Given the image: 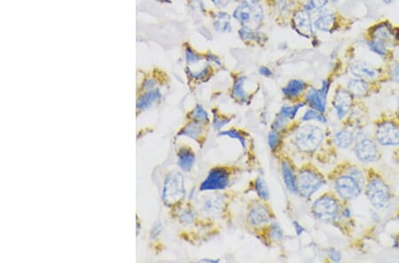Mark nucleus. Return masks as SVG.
I'll use <instances>...</instances> for the list:
<instances>
[{
    "mask_svg": "<svg viewBox=\"0 0 399 263\" xmlns=\"http://www.w3.org/2000/svg\"><path fill=\"white\" fill-rule=\"evenodd\" d=\"M226 207V197L224 194L215 192L204 197L201 202V211L204 214L218 217L225 212Z\"/></svg>",
    "mask_w": 399,
    "mask_h": 263,
    "instance_id": "nucleus-13",
    "label": "nucleus"
},
{
    "mask_svg": "<svg viewBox=\"0 0 399 263\" xmlns=\"http://www.w3.org/2000/svg\"><path fill=\"white\" fill-rule=\"evenodd\" d=\"M281 163V175L284 184L287 189L292 194H297V174L290 162L287 160H282Z\"/></svg>",
    "mask_w": 399,
    "mask_h": 263,
    "instance_id": "nucleus-16",
    "label": "nucleus"
},
{
    "mask_svg": "<svg viewBox=\"0 0 399 263\" xmlns=\"http://www.w3.org/2000/svg\"><path fill=\"white\" fill-rule=\"evenodd\" d=\"M200 262H203V263H219L220 262V260L219 259H209V258H206V259H202L200 260Z\"/></svg>",
    "mask_w": 399,
    "mask_h": 263,
    "instance_id": "nucleus-45",
    "label": "nucleus"
},
{
    "mask_svg": "<svg viewBox=\"0 0 399 263\" xmlns=\"http://www.w3.org/2000/svg\"><path fill=\"white\" fill-rule=\"evenodd\" d=\"M214 26L216 31L221 33H228L232 31V25H231V17L225 12H219L216 18Z\"/></svg>",
    "mask_w": 399,
    "mask_h": 263,
    "instance_id": "nucleus-27",
    "label": "nucleus"
},
{
    "mask_svg": "<svg viewBox=\"0 0 399 263\" xmlns=\"http://www.w3.org/2000/svg\"><path fill=\"white\" fill-rule=\"evenodd\" d=\"M257 1H258V0H257Z\"/></svg>",
    "mask_w": 399,
    "mask_h": 263,
    "instance_id": "nucleus-50",
    "label": "nucleus"
},
{
    "mask_svg": "<svg viewBox=\"0 0 399 263\" xmlns=\"http://www.w3.org/2000/svg\"><path fill=\"white\" fill-rule=\"evenodd\" d=\"M305 105H306L305 103H298L296 104V105H294V106H284V107L280 108V110H279L278 114L279 115H281L284 118L288 120L289 122L294 121L300 109L305 107Z\"/></svg>",
    "mask_w": 399,
    "mask_h": 263,
    "instance_id": "nucleus-29",
    "label": "nucleus"
},
{
    "mask_svg": "<svg viewBox=\"0 0 399 263\" xmlns=\"http://www.w3.org/2000/svg\"><path fill=\"white\" fill-rule=\"evenodd\" d=\"M375 140L383 146L399 145V125L393 121L379 123L374 132Z\"/></svg>",
    "mask_w": 399,
    "mask_h": 263,
    "instance_id": "nucleus-10",
    "label": "nucleus"
},
{
    "mask_svg": "<svg viewBox=\"0 0 399 263\" xmlns=\"http://www.w3.org/2000/svg\"><path fill=\"white\" fill-rule=\"evenodd\" d=\"M330 89V82L329 80H324L320 89H316L314 87L310 88L305 97L306 105L315 109L317 111L325 114L327 110V99Z\"/></svg>",
    "mask_w": 399,
    "mask_h": 263,
    "instance_id": "nucleus-11",
    "label": "nucleus"
},
{
    "mask_svg": "<svg viewBox=\"0 0 399 263\" xmlns=\"http://www.w3.org/2000/svg\"><path fill=\"white\" fill-rule=\"evenodd\" d=\"M372 36L374 39L382 41L386 45L392 44L394 41V33L390 25L388 23H382L378 25L372 32Z\"/></svg>",
    "mask_w": 399,
    "mask_h": 263,
    "instance_id": "nucleus-21",
    "label": "nucleus"
},
{
    "mask_svg": "<svg viewBox=\"0 0 399 263\" xmlns=\"http://www.w3.org/2000/svg\"><path fill=\"white\" fill-rule=\"evenodd\" d=\"M214 117H213V127L216 131H219L222 128L225 127V125L231 122V118L228 115H225L222 113H217L214 111Z\"/></svg>",
    "mask_w": 399,
    "mask_h": 263,
    "instance_id": "nucleus-35",
    "label": "nucleus"
},
{
    "mask_svg": "<svg viewBox=\"0 0 399 263\" xmlns=\"http://www.w3.org/2000/svg\"><path fill=\"white\" fill-rule=\"evenodd\" d=\"M294 24L298 33L304 37H309L313 33L312 19L307 10L300 11L294 17Z\"/></svg>",
    "mask_w": 399,
    "mask_h": 263,
    "instance_id": "nucleus-17",
    "label": "nucleus"
},
{
    "mask_svg": "<svg viewBox=\"0 0 399 263\" xmlns=\"http://www.w3.org/2000/svg\"><path fill=\"white\" fill-rule=\"evenodd\" d=\"M247 78L244 76L238 77L233 83L232 96L233 99L241 103H245L248 100V93L245 91V82Z\"/></svg>",
    "mask_w": 399,
    "mask_h": 263,
    "instance_id": "nucleus-24",
    "label": "nucleus"
},
{
    "mask_svg": "<svg viewBox=\"0 0 399 263\" xmlns=\"http://www.w3.org/2000/svg\"><path fill=\"white\" fill-rule=\"evenodd\" d=\"M332 1H333V2H336L337 0H332Z\"/></svg>",
    "mask_w": 399,
    "mask_h": 263,
    "instance_id": "nucleus-48",
    "label": "nucleus"
},
{
    "mask_svg": "<svg viewBox=\"0 0 399 263\" xmlns=\"http://www.w3.org/2000/svg\"><path fill=\"white\" fill-rule=\"evenodd\" d=\"M275 215L270 206L261 199L253 200L248 205L246 220L254 228L263 227L272 222Z\"/></svg>",
    "mask_w": 399,
    "mask_h": 263,
    "instance_id": "nucleus-8",
    "label": "nucleus"
},
{
    "mask_svg": "<svg viewBox=\"0 0 399 263\" xmlns=\"http://www.w3.org/2000/svg\"><path fill=\"white\" fill-rule=\"evenodd\" d=\"M357 136L352 131L348 129H342L337 132L333 136V141L337 147L341 149H348L352 146L356 142Z\"/></svg>",
    "mask_w": 399,
    "mask_h": 263,
    "instance_id": "nucleus-19",
    "label": "nucleus"
},
{
    "mask_svg": "<svg viewBox=\"0 0 399 263\" xmlns=\"http://www.w3.org/2000/svg\"><path fill=\"white\" fill-rule=\"evenodd\" d=\"M354 153L363 163H371L378 160L379 148L374 140L365 137L358 140L354 145Z\"/></svg>",
    "mask_w": 399,
    "mask_h": 263,
    "instance_id": "nucleus-12",
    "label": "nucleus"
},
{
    "mask_svg": "<svg viewBox=\"0 0 399 263\" xmlns=\"http://www.w3.org/2000/svg\"><path fill=\"white\" fill-rule=\"evenodd\" d=\"M366 195L374 208L378 210L387 208L392 199L390 186L377 175L368 178L366 185Z\"/></svg>",
    "mask_w": 399,
    "mask_h": 263,
    "instance_id": "nucleus-5",
    "label": "nucleus"
},
{
    "mask_svg": "<svg viewBox=\"0 0 399 263\" xmlns=\"http://www.w3.org/2000/svg\"><path fill=\"white\" fill-rule=\"evenodd\" d=\"M365 182L364 173L357 167L350 166L347 172L339 175L334 179V190L342 200H353L360 196Z\"/></svg>",
    "mask_w": 399,
    "mask_h": 263,
    "instance_id": "nucleus-1",
    "label": "nucleus"
},
{
    "mask_svg": "<svg viewBox=\"0 0 399 263\" xmlns=\"http://www.w3.org/2000/svg\"><path fill=\"white\" fill-rule=\"evenodd\" d=\"M267 141H268V144L270 147L271 152H276L282 142V136L280 132H275V131H271V132L268 134V137H267Z\"/></svg>",
    "mask_w": 399,
    "mask_h": 263,
    "instance_id": "nucleus-33",
    "label": "nucleus"
},
{
    "mask_svg": "<svg viewBox=\"0 0 399 263\" xmlns=\"http://www.w3.org/2000/svg\"><path fill=\"white\" fill-rule=\"evenodd\" d=\"M259 73L266 77H270L272 75V71L270 68H268L267 66H261L259 68Z\"/></svg>",
    "mask_w": 399,
    "mask_h": 263,
    "instance_id": "nucleus-44",
    "label": "nucleus"
},
{
    "mask_svg": "<svg viewBox=\"0 0 399 263\" xmlns=\"http://www.w3.org/2000/svg\"><path fill=\"white\" fill-rule=\"evenodd\" d=\"M161 98V92L158 90H152L148 91L147 93L143 95L140 99H138L137 107L139 109H146L149 107L151 105L158 100Z\"/></svg>",
    "mask_w": 399,
    "mask_h": 263,
    "instance_id": "nucleus-28",
    "label": "nucleus"
},
{
    "mask_svg": "<svg viewBox=\"0 0 399 263\" xmlns=\"http://www.w3.org/2000/svg\"></svg>",
    "mask_w": 399,
    "mask_h": 263,
    "instance_id": "nucleus-49",
    "label": "nucleus"
},
{
    "mask_svg": "<svg viewBox=\"0 0 399 263\" xmlns=\"http://www.w3.org/2000/svg\"><path fill=\"white\" fill-rule=\"evenodd\" d=\"M178 159L179 167L185 171H189L196 162V154L191 147L184 145L179 148Z\"/></svg>",
    "mask_w": 399,
    "mask_h": 263,
    "instance_id": "nucleus-20",
    "label": "nucleus"
},
{
    "mask_svg": "<svg viewBox=\"0 0 399 263\" xmlns=\"http://www.w3.org/2000/svg\"><path fill=\"white\" fill-rule=\"evenodd\" d=\"M219 136H229L233 139H237L240 141L242 147L245 149L247 147V140H246V135H244L243 132H241L237 129H230L226 131H223L218 133Z\"/></svg>",
    "mask_w": 399,
    "mask_h": 263,
    "instance_id": "nucleus-30",
    "label": "nucleus"
},
{
    "mask_svg": "<svg viewBox=\"0 0 399 263\" xmlns=\"http://www.w3.org/2000/svg\"><path fill=\"white\" fill-rule=\"evenodd\" d=\"M327 254L329 257V259L332 261V263H340L341 261V254L340 251H338L336 248L329 247L327 250Z\"/></svg>",
    "mask_w": 399,
    "mask_h": 263,
    "instance_id": "nucleus-39",
    "label": "nucleus"
},
{
    "mask_svg": "<svg viewBox=\"0 0 399 263\" xmlns=\"http://www.w3.org/2000/svg\"><path fill=\"white\" fill-rule=\"evenodd\" d=\"M268 236L272 241H281L284 238V231L278 222H271L268 229Z\"/></svg>",
    "mask_w": 399,
    "mask_h": 263,
    "instance_id": "nucleus-34",
    "label": "nucleus"
},
{
    "mask_svg": "<svg viewBox=\"0 0 399 263\" xmlns=\"http://www.w3.org/2000/svg\"><path fill=\"white\" fill-rule=\"evenodd\" d=\"M326 184L320 170L312 165H304L297 173V194L309 199Z\"/></svg>",
    "mask_w": 399,
    "mask_h": 263,
    "instance_id": "nucleus-2",
    "label": "nucleus"
},
{
    "mask_svg": "<svg viewBox=\"0 0 399 263\" xmlns=\"http://www.w3.org/2000/svg\"><path fill=\"white\" fill-rule=\"evenodd\" d=\"M391 76L395 82H399V63L396 64L395 66H393L392 71H391Z\"/></svg>",
    "mask_w": 399,
    "mask_h": 263,
    "instance_id": "nucleus-42",
    "label": "nucleus"
},
{
    "mask_svg": "<svg viewBox=\"0 0 399 263\" xmlns=\"http://www.w3.org/2000/svg\"><path fill=\"white\" fill-rule=\"evenodd\" d=\"M185 194L183 176L179 172L171 173L167 177L163 187L162 200L164 204L173 206L183 198Z\"/></svg>",
    "mask_w": 399,
    "mask_h": 263,
    "instance_id": "nucleus-9",
    "label": "nucleus"
},
{
    "mask_svg": "<svg viewBox=\"0 0 399 263\" xmlns=\"http://www.w3.org/2000/svg\"><path fill=\"white\" fill-rule=\"evenodd\" d=\"M307 88L306 82L298 80V79H293L287 82V85L282 89V93L286 99L292 100L299 97L302 94L305 89Z\"/></svg>",
    "mask_w": 399,
    "mask_h": 263,
    "instance_id": "nucleus-18",
    "label": "nucleus"
},
{
    "mask_svg": "<svg viewBox=\"0 0 399 263\" xmlns=\"http://www.w3.org/2000/svg\"><path fill=\"white\" fill-rule=\"evenodd\" d=\"M316 29L323 32H331L335 25V16L332 13H325L315 21Z\"/></svg>",
    "mask_w": 399,
    "mask_h": 263,
    "instance_id": "nucleus-25",
    "label": "nucleus"
},
{
    "mask_svg": "<svg viewBox=\"0 0 399 263\" xmlns=\"http://www.w3.org/2000/svg\"><path fill=\"white\" fill-rule=\"evenodd\" d=\"M203 124L192 121L189 124H187L186 127L181 130L179 132V136H187L191 137L193 139L199 141L200 136L203 135Z\"/></svg>",
    "mask_w": 399,
    "mask_h": 263,
    "instance_id": "nucleus-23",
    "label": "nucleus"
},
{
    "mask_svg": "<svg viewBox=\"0 0 399 263\" xmlns=\"http://www.w3.org/2000/svg\"><path fill=\"white\" fill-rule=\"evenodd\" d=\"M233 17L244 29L255 30L262 23L264 11L257 0H244L234 10Z\"/></svg>",
    "mask_w": 399,
    "mask_h": 263,
    "instance_id": "nucleus-6",
    "label": "nucleus"
},
{
    "mask_svg": "<svg viewBox=\"0 0 399 263\" xmlns=\"http://www.w3.org/2000/svg\"><path fill=\"white\" fill-rule=\"evenodd\" d=\"M368 46H369V48H370L372 52H374V53L378 54L382 57L386 56L387 53H388L386 44H384L382 41L376 40V39H373L372 41L368 43Z\"/></svg>",
    "mask_w": 399,
    "mask_h": 263,
    "instance_id": "nucleus-36",
    "label": "nucleus"
},
{
    "mask_svg": "<svg viewBox=\"0 0 399 263\" xmlns=\"http://www.w3.org/2000/svg\"><path fill=\"white\" fill-rule=\"evenodd\" d=\"M302 121L303 122H311V121H316L321 124H327L328 120L326 118L324 114L320 113V112L317 111L315 109H308L307 111L304 113L303 117H302Z\"/></svg>",
    "mask_w": 399,
    "mask_h": 263,
    "instance_id": "nucleus-32",
    "label": "nucleus"
},
{
    "mask_svg": "<svg viewBox=\"0 0 399 263\" xmlns=\"http://www.w3.org/2000/svg\"><path fill=\"white\" fill-rule=\"evenodd\" d=\"M353 105V96L348 90L338 88L332 99V107L339 120L344 119L349 115Z\"/></svg>",
    "mask_w": 399,
    "mask_h": 263,
    "instance_id": "nucleus-14",
    "label": "nucleus"
},
{
    "mask_svg": "<svg viewBox=\"0 0 399 263\" xmlns=\"http://www.w3.org/2000/svg\"><path fill=\"white\" fill-rule=\"evenodd\" d=\"M292 224H293L294 230H295V233H296L297 236H302L303 233H304V232L306 231L304 227H303V225L297 222V221H294V222H292Z\"/></svg>",
    "mask_w": 399,
    "mask_h": 263,
    "instance_id": "nucleus-41",
    "label": "nucleus"
},
{
    "mask_svg": "<svg viewBox=\"0 0 399 263\" xmlns=\"http://www.w3.org/2000/svg\"><path fill=\"white\" fill-rule=\"evenodd\" d=\"M192 121L199 122L203 124H208L209 123L208 112L204 109V107L200 105H197L192 111Z\"/></svg>",
    "mask_w": 399,
    "mask_h": 263,
    "instance_id": "nucleus-31",
    "label": "nucleus"
},
{
    "mask_svg": "<svg viewBox=\"0 0 399 263\" xmlns=\"http://www.w3.org/2000/svg\"><path fill=\"white\" fill-rule=\"evenodd\" d=\"M230 1L231 0H211L213 4L216 5L217 7H219V8H223V7L226 6L230 3Z\"/></svg>",
    "mask_w": 399,
    "mask_h": 263,
    "instance_id": "nucleus-43",
    "label": "nucleus"
},
{
    "mask_svg": "<svg viewBox=\"0 0 399 263\" xmlns=\"http://www.w3.org/2000/svg\"><path fill=\"white\" fill-rule=\"evenodd\" d=\"M398 113H399V106H398Z\"/></svg>",
    "mask_w": 399,
    "mask_h": 263,
    "instance_id": "nucleus-47",
    "label": "nucleus"
},
{
    "mask_svg": "<svg viewBox=\"0 0 399 263\" xmlns=\"http://www.w3.org/2000/svg\"><path fill=\"white\" fill-rule=\"evenodd\" d=\"M324 136L321 128L313 124H305L296 130L294 144L300 152L312 153L321 145Z\"/></svg>",
    "mask_w": 399,
    "mask_h": 263,
    "instance_id": "nucleus-4",
    "label": "nucleus"
},
{
    "mask_svg": "<svg viewBox=\"0 0 399 263\" xmlns=\"http://www.w3.org/2000/svg\"><path fill=\"white\" fill-rule=\"evenodd\" d=\"M350 73L356 78L362 79L366 82L374 81L378 77V70L365 62H357L350 66Z\"/></svg>",
    "mask_w": 399,
    "mask_h": 263,
    "instance_id": "nucleus-15",
    "label": "nucleus"
},
{
    "mask_svg": "<svg viewBox=\"0 0 399 263\" xmlns=\"http://www.w3.org/2000/svg\"><path fill=\"white\" fill-rule=\"evenodd\" d=\"M383 1H384L386 4H391L394 0H383Z\"/></svg>",
    "mask_w": 399,
    "mask_h": 263,
    "instance_id": "nucleus-46",
    "label": "nucleus"
},
{
    "mask_svg": "<svg viewBox=\"0 0 399 263\" xmlns=\"http://www.w3.org/2000/svg\"><path fill=\"white\" fill-rule=\"evenodd\" d=\"M341 207L336 196L332 194H325L313 202L311 211L313 217L318 221L332 223L340 217Z\"/></svg>",
    "mask_w": 399,
    "mask_h": 263,
    "instance_id": "nucleus-3",
    "label": "nucleus"
},
{
    "mask_svg": "<svg viewBox=\"0 0 399 263\" xmlns=\"http://www.w3.org/2000/svg\"><path fill=\"white\" fill-rule=\"evenodd\" d=\"M254 191L258 194L259 199L263 201H268L270 199V191L266 180L262 177L258 176L254 181Z\"/></svg>",
    "mask_w": 399,
    "mask_h": 263,
    "instance_id": "nucleus-26",
    "label": "nucleus"
},
{
    "mask_svg": "<svg viewBox=\"0 0 399 263\" xmlns=\"http://www.w3.org/2000/svg\"><path fill=\"white\" fill-rule=\"evenodd\" d=\"M288 123H289L288 120L284 118L281 115H279V114H277L276 117H275L274 120H273V122H272V124L270 125V129H271V131H275V132H280V133H281V132H284V131L286 130Z\"/></svg>",
    "mask_w": 399,
    "mask_h": 263,
    "instance_id": "nucleus-37",
    "label": "nucleus"
},
{
    "mask_svg": "<svg viewBox=\"0 0 399 263\" xmlns=\"http://www.w3.org/2000/svg\"><path fill=\"white\" fill-rule=\"evenodd\" d=\"M328 3H329V0H310V3L308 4V8H306V10L308 12L309 11H318L320 9L324 8Z\"/></svg>",
    "mask_w": 399,
    "mask_h": 263,
    "instance_id": "nucleus-38",
    "label": "nucleus"
},
{
    "mask_svg": "<svg viewBox=\"0 0 399 263\" xmlns=\"http://www.w3.org/2000/svg\"><path fill=\"white\" fill-rule=\"evenodd\" d=\"M186 56H187V62H189V63H196L201 59L198 54L195 53L194 51H192L191 49H189V48H187V51H186Z\"/></svg>",
    "mask_w": 399,
    "mask_h": 263,
    "instance_id": "nucleus-40",
    "label": "nucleus"
},
{
    "mask_svg": "<svg viewBox=\"0 0 399 263\" xmlns=\"http://www.w3.org/2000/svg\"><path fill=\"white\" fill-rule=\"evenodd\" d=\"M235 174V169L229 166H216L208 171L200 185V192H221L227 189Z\"/></svg>",
    "mask_w": 399,
    "mask_h": 263,
    "instance_id": "nucleus-7",
    "label": "nucleus"
},
{
    "mask_svg": "<svg viewBox=\"0 0 399 263\" xmlns=\"http://www.w3.org/2000/svg\"><path fill=\"white\" fill-rule=\"evenodd\" d=\"M348 91L352 94V96L363 98L368 93L369 85L366 81H364L362 79H351L348 82Z\"/></svg>",
    "mask_w": 399,
    "mask_h": 263,
    "instance_id": "nucleus-22",
    "label": "nucleus"
}]
</instances>
